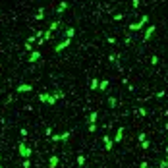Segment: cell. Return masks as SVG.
Returning a JSON list of instances; mask_svg holds the SVG:
<instances>
[{"instance_id": "cell-1", "label": "cell", "mask_w": 168, "mask_h": 168, "mask_svg": "<svg viewBox=\"0 0 168 168\" xmlns=\"http://www.w3.org/2000/svg\"><path fill=\"white\" fill-rule=\"evenodd\" d=\"M29 89H31L29 85H21V87H19V91H29Z\"/></svg>"}]
</instances>
